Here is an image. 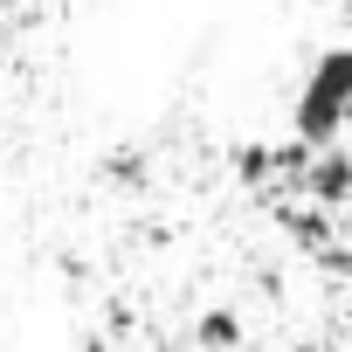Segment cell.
Returning <instances> with one entry per match:
<instances>
[{
	"instance_id": "1",
	"label": "cell",
	"mask_w": 352,
	"mask_h": 352,
	"mask_svg": "<svg viewBox=\"0 0 352 352\" xmlns=\"http://www.w3.org/2000/svg\"><path fill=\"white\" fill-rule=\"evenodd\" d=\"M345 124H352V42L324 49V56L311 63L297 104H290V131H297L304 145H331Z\"/></svg>"
},
{
	"instance_id": "2",
	"label": "cell",
	"mask_w": 352,
	"mask_h": 352,
	"mask_svg": "<svg viewBox=\"0 0 352 352\" xmlns=\"http://www.w3.org/2000/svg\"><path fill=\"white\" fill-rule=\"evenodd\" d=\"M304 194L311 201H352V159H338V152H311V166H304Z\"/></svg>"
},
{
	"instance_id": "3",
	"label": "cell",
	"mask_w": 352,
	"mask_h": 352,
	"mask_svg": "<svg viewBox=\"0 0 352 352\" xmlns=\"http://www.w3.org/2000/svg\"><path fill=\"white\" fill-rule=\"evenodd\" d=\"M194 338H201L208 352H228V345H242V318H235V311H208V318L194 324Z\"/></svg>"
}]
</instances>
